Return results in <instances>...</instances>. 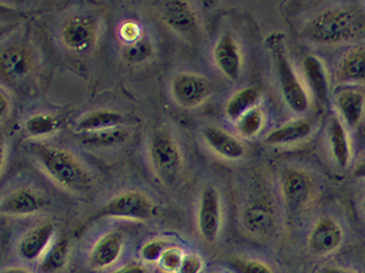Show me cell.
<instances>
[{
	"instance_id": "1",
	"label": "cell",
	"mask_w": 365,
	"mask_h": 273,
	"mask_svg": "<svg viewBox=\"0 0 365 273\" xmlns=\"http://www.w3.org/2000/svg\"><path fill=\"white\" fill-rule=\"evenodd\" d=\"M364 27V18L356 9L334 7L316 15L307 26L306 35L319 44H339L356 38Z\"/></svg>"
},
{
	"instance_id": "2",
	"label": "cell",
	"mask_w": 365,
	"mask_h": 273,
	"mask_svg": "<svg viewBox=\"0 0 365 273\" xmlns=\"http://www.w3.org/2000/svg\"><path fill=\"white\" fill-rule=\"evenodd\" d=\"M34 154L50 178L66 190L84 193L93 184L86 168L74 155L52 146L37 145Z\"/></svg>"
},
{
	"instance_id": "3",
	"label": "cell",
	"mask_w": 365,
	"mask_h": 273,
	"mask_svg": "<svg viewBox=\"0 0 365 273\" xmlns=\"http://www.w3.org/2000/svg\"><path fill=\"white\" fill-rule=\"evenodd\" d=\"M279 41L272 43V48L276 52L277 68H278L279 82L288 107L295 113H306L310 107L308 95L302 83L299 82L297 73L294 72L293 65L289 63L286 53L282 52Z\"/></svg>"
},
{
	"instance_id": "4",
	"label": "cell",
	"mask_w": 365,
	"mask_h": 273,
	"mask_svg": "<svg viewBox=\"0 0 365 273\" xmlns=\"http://www.w3.org/2000/svg\"><path fill=\"white\" fill-rule=\"evenodd\" d=\"M150 158L159 178L172 184L181 170V153L177 143L168 134H157L151 139Z\"/></svg>"
},
{
	"instance_id": "5",
	"label": "cell",
	"mask_w": 365,
	"mask_h": 273,
	"mask_svg": "<svg viewBox=\"0 0 365 273\" xmlns=\"http://www.w3.org/2000/svg\"><path fill=\"white\" fill-rule=\"evenodd\" d=\"M102 216L148 220L153 216V205L148 196L138 191H129L119 194L103 207Z\"/></svg>"
},
{
	"instance_id": "6",
	"label": "cell",
	"mask_w": 365,
	"mask_h": 273,
	"mask_svg": "<svg viewBox=\"0 0 365 273\" xmlns=\"http://www.w3.org/2000/svg\"><path fill=\"white\" fill-rule=\"evenodd\" d=\"M171 93L174 100L183 108L198 107L209 98L211 84L201 75L183 73L173 78Z\"/></svg>"
},
{
	"instance_id": "7",
	"label": "cell",
	"mask_w": 365,
	"mask_h": 273,
	"mask_svg": "<svg viewBox=\"0 0 365 273\" xmlns=\"http://www.w3.org/2000/svg\"><path fill=\"white\" fill-rule=\"evenodd\" d=\"M198 230L207 242H213L218 237L222 226V202L218 190L207 185L202 191L198 205Z\"/></svg>"
},
{
	"instance_id": "8",
	"label": "cell",
	"mask_w": 365,
	"mask_h": 273,
	"mask_svg": "<svg viewBox=\"0 0 365 273\" xmlns=\"http://www.w3.org/2000/svg\"><path fill=\"white\" fill-rule=\"evenodd\" d=\"M344 241V230L332 217H323L314 223L309 235V248L314 255L325 256L336 252Z\"/></svg>"
},
{
	"instance_id": "9",
	"label": "cell",
	"mask_w": 365,
	"mask_h": 273,
	"mask_svg": "<svg viewBox=\"0 0 365 273\" xmlns=\"http://www.w3.org/2000/svg\"><path fill=\"white\" fill-rule=\"evenodd\" d=\"M282 196L288 208L297 210L308 203L312 196V179L301 170H288L282 181Z\"/></svg>"
},
{
	"instance_id": "10",
	"label": "cell",
	"mask_w": 365,
	"mask_h": 273,
	"mask_svg": "<svg viewBox=\"0 0 365 273\" xmlns=\"http://www.w3.org/2000/svg\"><path fill=\"white\" fill-rule=\"evenodd\" d=\"M276 215L272 205L263 200H256L243 211V225L255 237H265L272 231Z\"/></svg>"
},
{
	"instance_id": "11",
	"label": "cell",
	"mask_w": 365,
	"mask_h": 273,
	"mask_svg": "<svg viewBox=\"0 0 365 273\" xmlns=\"http://www.w3.org/2000/svg\"><path fill=\"white\" fill-rule=\"evenodd\" d=\"M44 205L43 196L31 188H19L4 198L1 214L9 216H27L41 210Z\"/></svg>"
},
{
	"instance_id": "12",
	"label": "cell",
	"mask_w": 365,
	"mask_h": 273,
	"mask_svg": "<svg viewBox=\"0 0 365 273\" xmlns=\"http://www.w3.org/2000/svg\"><path fill=\"white\" fill-rule=\"evenodd\" d=\"M213 57L220 72L231 80H237L241 74L242 59L237 41L232 35H222L217 42Z\"/></svg>"
},
{
	"instance_id": "13",
	"label": "cell",
	"mask_w": 365,
	"mask_h": 273,
	"mask_svg": "<svg viewBox=\"0 0 365 273\" xmlns=\"http://www.w3.org/2000/svg\"><path fill=\"white\" fill-rule=\"evenodd\" d=\"M54 235L51 222L38 224L24 235L19 244V254L26 261H35L44 255Z\"/></svg>"
},
{
	"instance_id": "14",
	"label": "cell",
	"mask_w": 365,
	"mask_h": 273,
	"mask_svg": "<svg viewBox=\"0 0 365 273\" xmlns=\"http://www.w3.org/2000/svg\"><path fill=\"white\" fill-rule=\"evenodd\" d=\"M158 9L163 21L177 33H189L196 27V18L186 1L182 0L164 1L160 3Z\"/></svg>"
},
{
	"instance_id": "15",
	"label": "cell",
	"mask_w": 365,
	"mask_h": 273,
	"mask_svg": "<svg viewBox=\"0 0 365 273\" xmlns=\"http://www.w3.org/2000/svg\"><path fill=\"white\" fill-rule=\"evenodd\" d=\"M123 237L118 233L103 235L90 252L89 263L93 269H106L119 259L123 252Z\"/></svg>"
},
{
	"instance_id": "16",
	"label": "cell",
	"mask_w": 365,
	"mask_h": 273,
	"mask_svg": "<svg viewBox=\"0 0 365 273\" xmlns=\"http://www.w3.org/2000/svg\"><path fill=\"white\" fill-rule=\"evenodd\" d=\"M336 77L344 83H365V46L359 45L344 52L339 61Z\"/></svg>"
},
{
	"instance_id": "17",
	"label": "cell",
	"mask_w": 365,
	"mask_h": 273,
	"mask_svg": "<svg viewBox=\"0 0 365 273\" xmlns=\"http://www.w3.org/2000/svg\"><path fill=\"white\" fill-rule=\"evenodd\" d=\"M203 136L213 151L228 160H237L245 154V147L239 139L228 134L227 131L217 127L204 129Z\"/></svg>"
},
{
	"instance_id": "18",
	"label": "cell",
	"mask_w": 365,
	"mask_h": 273,
	"mask_svg": "<svg viewBox=\"0 0 365 273\" xmlns=\"http://www.w3.org/2000/svg\"><path fill=\"white\" fill-rule=\"evenodd\" d=\"M61 37L67 48L83 52L89 50L95 42V30L86 18H75L63 27Z\"/></svg>"
},
{
	"instance_id": "19",
	"label": "cell",
	"mask_w": 365,
	"mask_h": 273,
	"mask_svg": "<svg viewBox=\"0 0 365 273\" xmlns=\"http://www.w3.org/2000/svg\"><path fill=\"white\" fill-rule=\"evenodd\" d=\"M336 106L344 123L355 128L364 114L365 95L359 90H344L336 97Z\"/></svg>"
},
{
	"instance_id": "20",
	"label": "cell",
	"mask_w": 365,
	"mask_h": 273,
	"mask_svg": "<svg viewBox=\"0 0 365 273\" xmlns=\"http://www.w3.org/2000/svg\"><path fill=\"white\" fill-rule=\"evenodd\" d=\"M303 73L309 87L319 101H327L329 93V78L323 61L316 55H307L303 60Z\"/></svg>"
},
{
	"instance_id": "21",
	"label": "cell",
	"mask_w": 365,
	"mask_h": 273,
	"mask_svg": "<svg viewBox=\"0 0 365 273\" xmlns=\"http://www.w3.org/2000/svg\"><path fill=\"white\" fill-rule=\"evenodd\" d=\"M329 141L333 159L340 168H346L351 158V140L347 130L338 117H333L329 124Z\"/></svg>"
},
{
	"instance_id": "22",
	"label": "cell",
	"mask_w": 365,
	"mask_h": 273,
	"mask_svg": "<svg viewBox=\"0 0 365 273\" xmlns=\"http://www.w3.org/2000/svg\"><path fill=\"white\" fill-rule=\"evenodd\" d=\"M312 132V123L307 119H295L271 131L265 136V143L269 145H288L307 139Z\"/></svg>"
},
{
	"instance_id": "23",
	"label": "cell",
	"mask_w": 365,
	"mask_h": 273,
	"mask_svg": "<svg viewBox=\"0 0 365 273\" xmlns=\"http://www.w3.org/2000/svg\"><path fill=\"white\" fill-rule=\"evenodd\" d=\"M1 70L5 77L9 80H21L29 73V58L24 50L19 48H7L3 50L1 57Z\"/></svg>"
},
{
	"instance_id": "24",
	"label": "cell",
	"mask_w": 365,
	"mask_h": 273,
	"mask_svg": "<svg viewBox=\"0 0 365 273\" xmlns=\"http://www.w3.org/2000/svg\"><path fill=\"white\" fill-rule=\"evenodd\" d=\"M261 98L257 87H250L242 89L232 97L226 105V115L228 119L237 122L241 116L256 107Z\"/></svg>"
},
{
	"instance_id": "25",
	"label": "cell",
	"mask_w": 365,
	"mask_h": 273,
	"mask_svg": "<svg viewBox=\"0 0 365 273\" xmlns=\"http://www.w3.org/2000/svg\"><path fill=\"white\" fill-rule=\"evenodd\" d=\"M69 242L63 237L56 241L48 250L45 252L42 259L39 261V273H57L63 270L68 262Z\"/></svg>"
},
{
	"instance_id": "26",
	"label": "cell",
	"mask_w": 365,
	"mask_h": 273,
	"mask_svg": "<svg viewBox=\"0 0 365 273\" xmlns=\"http://www.w3.org/2000/svg\"><path fill=\"white\" fill-rule=\"evenodd\" d=\"M123 121V115L117 112L96 110V112L83 116L78 121V128L80 130L88 131V132H98V131L117 128Z\"/></svg>"
},
{
	"instance_id": "27",
	"label": "cell",
	"mask_w": 365,
	"mask_h": 273,
	"mask_svg": "<svg viewBox=\"0 0 365 273\" xmlns=\"http://www.w3.org/2000/svg\"><path fill=\"white\" fill-rule=\"evenodd\" d=\"M264 121L265 119H264L263 110L261 109V107L256 106L247 112L245 115L241 116L235 122L237 132L247 138L256 136L263 128Z\"/></svg>"
},
{
	"instance_id": "28",
	"label": "cell",
	"mask_w": 365,
	"mask_h": 273,
	"mask_svg": "<svg viewBox=\"0 0 365 273\" xmlns=\"http://www.w3.org/2000/svg\"><path fill=\"white\" fill-rule=\"evenodd\" d=\"M153 55V44L149 39L140 37L123 48V57L127 63L136 65L147 61Z\"/></svg>"
},
{
	"instance_id": "29",
	"label": "cell",
	"mask_w": 365,
	"mask_h": 273,
	"mask_svg": "<svg viewBox=\"0 0 365 273\" xmlns=\"http://www.w3.org/2000/svg\"><path fill=\"white\" fill-rule=\"evenodd\" d=\"M59 128V121L52 115H34L26 122V130L33 136L53 134Z\"/></svg>"
},
{
	"instance_id": "30",
	"label": "cell",
	"mask_w": 365,
	"mask_h": 273,
	"mask_svg": "<svg viewBox=\"0 0 365 273\" xmlns=\"http://www.w3.org/2000/svg\"><path fill=\"white\" fill-rule=\"evenodd\" d=\"M128 134L127 131L121 129H110V130L98 131L96 134H91L84 139L83 143L86 145L93 146H106L118 145L127 139Z\"/></svg>"
},
{
	"instance_id": "31",
	"label": "cell",
	"mask_w": 365,
	"mask_h": 273,
	"mask_svg": "<svg viewBox=\"0 0 365 273\" xmlns=\"http://www.w3.org/2000/svg\"><path fill=\"white\" fill-rule=\"evenodd\" d=\"M185 255L186 254L179 247L170 246L159 259V267L164 272L178 273Z\"/></svg>"
},
{
	"instance_id": "32",
	"label": "cell",
	"mask_w": 365,
	"mask_h": 273,
	"mask_svg": "<svg viewBox=\"0 0 365 273\" xmlns=\"http://www.w3.org/2000/svg\"><path fill=\"white\" fill-rule=\"evenodd\" d=\"M233 273H273L269 265L256 259H234L228 262Z\"/></svg>"
},
{
	"instance_id": "33",
	"label": "cell",
	"mask_w": 365,
	"mask_h": 273,
	"mask_svg": "<svg viewBox=\"0 0 365 273\" xmlns=\"http://www.w3.org/2000/svg\"><path fill=\"white\" fill-rule=\"evenodd\" d=\"M168 247L170 245L168 241L163 240V239H153L143 245L140 255H141L142 259L147 263H158Z\"/></svg>"
},
{
	"instance_id": "34",
	"label": "cell",
	"mask_w": 365,
	"mask_h": 273,
	"mask_svg": "<svg viewBox=\"0 0 365 273\" xmlns=\"http://www.w3.org/2000/svg\"><path fill=\"white\" fill-rule=\"evenodd\" d=\"M203 270V261L196 254H186L178 273H201Z\"/></svg>"
},
{
	"instance_id": "35",
	"label": "cell",
	"mask_w": 365,
	"mask_h": 273,
	"mask_svg": "<svg viewBox=\"0 0 365 273\" xmlns=\"http://www.w3.org/2000/svg\"><path fill=\"white\" fill-rule=\"evenodd\" d=\"M112 273H145V269L140 264H128L126 267H120Z\"/></svg>"
},
{
	"instance_id": "36",
	"label": "cell",
	"mask_w": 365,
	"mask_h": 273,
	"mask_svg": "<svg viewBox=\"0 0 365 273\" xmlns=\"http://www.w3.org/2000/svg\"><path fill=\"white\" fill-rule=\"evenodd\" d=\"M353 176L355 178L365 179V158L359 161L353 170Z\"/></svg>"
},
{
	"instance_id": "37",
	"label": "cell",
	"mask_w": 365,
	"mask_h": 273,
	"mask_svg": "<svg viewBox=\"0 0 365 273\" xmlns=\"http://www.w3.org/2000/svg\"><path fill=\"white\" fill-rule=\"evenodd\" d=\"M322 273H355V272H351V271L347 270V269H344V267H327V269H324V270L322 271Z\"/></svg>"
},
{
	"instance_id": "38",
	"label": "cell",
	"mask_w": 365,
	"mask_h": 273,
	"mask_svg": "<svg viewBox=\"0 0 365 273\" xmlns=\"http://www.w3.org/2000/svg\"><path fill=\"white\" fill-rule=\"evenodd\" d=\"M0 100H1V116H3L4 119V116L7 115V109H9V107H7V106H9V104H7V98L4 95V93H1V99H0Z\"/></svg>"
},
{
	"instance_id": "39",
	"label": "cell",
	"mask_w": 365,
	"mask_h": 273,
	"mask_svg": "<svg viewBox=\"0 0 365 273\" xmlns=\"http://www.w3.org/2000/svg\"><path fill=\"white\" fill-rule=\"evenodd\" d=\"M1 273H31L29 271L24 270V269H21V267H9V269H5Z\"/></svg>"
}]
</instances>
